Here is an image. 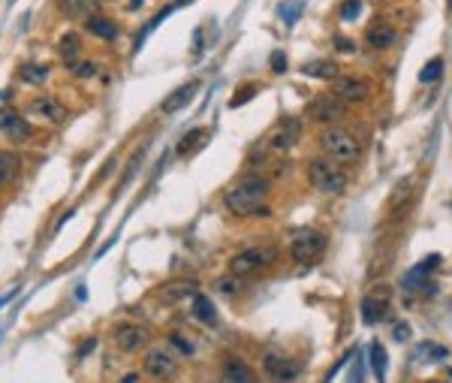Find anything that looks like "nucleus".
<instances>
[{"mask_svg": "<svg viewBox=\"0 0 452 383\" xmlns=\"http://www.w3.org/2000/svg\"><path fill=\"white\" fill-rule=\"evenodd\" d=\"M266 199H268V178L257 175V172H250V175H241L223 194V203H226V208H229L235 217L268 214Z\"/></svg>", "mask_w": 452, "mask_h": 383, "instance_id": "obj_1", "label": "nucleus"}, {"mask_svg": "<svg viewBox=\"0 0 452 383\" xmlns=\"http://www.w3.org/2000/svg\"><path fill=\"white\" fill-rule=\"evenodd\" d=\"M320 151H323V157H329L334 163H356L362 157V145L359 139L353 136L350 130H344V127L338 124H332V127H323V133H320Z\"/></svg>", "mask_w": 452, "mask_h": 383, "instance_id": "obj_2", "label": "nucleus"}, {"mask_svg": "<svg viewBox=\"0 0 452 383\" xmlns=\"http://www.w3.org/2000/svg\"><path fill=\"white\" fill-rule=\"evenodd\" d=\"M307 181L329 196H341L347 190V172L329 157H314L307 160Z\"/></svg>", "mask_w": 452, "mask_h": 383, "instance_id": "obj_3", "label": "nucleus"}, {"mask_svg": "<svg viewBox=\"0 0 452 383\" xmlns=\"http://www.w3.org/2000/svg\"><path fill=\"white\" fill-rule=\"evenodd\" d=\"M275 257H277V251L268 248V244H250V248L232 253L226 266L239 278H253V275H259V272H266L271 263H275Z\"/></svg>", "mask_w": 452, "mask_h": 383, "instance_id": "obj_4", "label": "nucleus"}, {"mask_svg": "<svg viewBox=\"0 0 452 383\" xmlns=\"http://www.w3.org/2000/svg\"><path fill=\"white\" fill-rule=\"evenodd\" d=\"M325 251V235L316 233V230H307V233H298L293 242H289V257H293L298 266H307V263L320 260Z\"/></svg>", "mask_w": 452, "mask_h": 383, "instance_id": "obj_5", "label": "nucleus"}, {"mask_svg": "<svg viewBox=\"0 0 452 383\" xmlns=\"http://www.w3.org/2000/svg\"><path fill=\"white\" fill-rule=\"evenodd\" d=\"M344 109H347V103H344L341 97H332V94H320L314 97L311 103H307V118H311L314 124H323V127H332L334 121H341L344 118Z\"/></svg>", "mask_w": 452, "mask_h": 383, "instance_id": "obj_6", "label": "nucleus"}, {"mask_svg": "<svg viewBox=\"0 0 452 383\" xmlns=\"http://www.w3.org/2000/svg\"><path fill=\"white\" fill-rule=\"evenodd\" d=\"M145 375L154 380H172L178 375V357L169 347H151L145 353Z\"/></svg>", "mask_w": 452, "mask_h": 383, "instance_id": "obj_7", "label": "nucleus"}, {"mask_svg": "<svg viewBox=\"0 0 452 383\" xmlns=\"http://www.w3.org/2000/svg\"><path fill=\"white\" fill-rule=\"evenodd\" d=\"M112 341H115L118 350L136 353V350H142L145 344H148V329L139 326V323H118L112 329Z\"/></svg>", "mask_w": 452, "mask_h": 383, "instance_id": "obj_8", "label": "nucleus"}, {"mask_svg": "<svg viewBox=\"0 0 452 383\" xmlns=\"http://www.w3.org/2000/svg\"><path fill=\"white\" fill-rule=\"evenodd\" d=\"M262 371H266V375H271L275 380H296L302 368H298L293 359H286L284 353L266 350V353H262Z\"/></svg>", "mask_w": 452, "mask_h": 383, "instance_id": "obj_9", "label": "nucleus"}, {"mask_svg": "<svg viewBox=\"0 0 452 383\" xmlns=\"http://www.w3.org/2000/svg\"><path fill=\"white\" fill-rule=\"evenodd\" d=\"M0 133H3L9 142H27L33 130L15 109H0Z\"/></svg>", "mask_w": 452, "mask_h": 383, "instance_id": "obj_10", "label": "nucleus"}, {"mask_svg": "<svg viewBox=\"0 0 452 383\" xmlns=\"http://www.w3.org/2000/svg\"><path fill=\"white\" fill-rule=\"evenodd\" d=\"M334 97H341L344 103H368L371 100V85L365 79H338L334 81Z\"/></svg>", "mask_w": 452, "mask_h": 383, "instance_id": "obj_11", "label": "nucleus"}, {"mask_svg": "<svg viewBox=\"0 0 452 383\" xmlns=\"http://www.w3.org/2000/svg\"><path fill=\"white\" fill-rule=\"evenodd\" d=\"M395 40H398L395 27L386 22H374V24H368V31H365V42H368V49H374V52L392 49Z\"/></svg>", "mask_w": 452, "mask_h": 383, "instance_id": "obj_12", "label": "nucleus"}, {"mask_svg": "<svg viewBox=\"0 0 452 383\" xmlns=\"http://www.w3.org/2000/svg\"><path fill=\"white\" fill-rule=\"evenodd\" d=\"M298 139V121H293V118H286L284 124L275 127V133L268 136V148L271 151H289Z\"/></svg>", "mask_w": 452, "mask_h": 383, "instance_id": "obj_13", "label": "nucleus"}, {"mask_svg": "<svg viewBox=\"0 0 452 383\" xmlns=\"http://www.w3.org/2000/svg\"><path fill=\"white\" fill-rule=\"evenodd\" d=\"M196 91H199V81H196V79H193V81H187V85H181V88H175L166 100H163L160 112H163V115H175L178 109H184V106L190 103V100H193Z\"/></svg>", "mask_w": 452, "mask_h": 383, "instance_id": "obj_14", "label": "nucleus"}, {"mask_svg": "<svg viewBox=\"0 0 452 383\" xmlns=\"http://www.w3.org/2000/svg\"><path fill=\"white\" fill-rule=\"evenodd\" d=\"M196 293H199V284H196V281H172V284L160 287L157 299H160L163 305H175L178 299H187V296H196Z\"/></svg>", "mask_w": 452, "mask_h": 383, "instance_id": "obj_15", "label": "nucleus"}, {"mask_svg": "<svg viewBox=\"0 0 452 383\" xmlns=\"http://www.w3.org/2000/svg\"><path fill=\"white\" fill-rule=\"evenodd\" d=\"M58 9L72 22H85V18L97 15V0H58Z\"/></svg>", "mask_w": 452, "mask_h": 383, "instance_id": "obj_16", "label": "nucleus"}, {"mask_svg": "<svg viewBox=\"0 0 452 383\" xmlns=\"http://www.w3.org/2000/svg\"><path fill=\"white\" fill-rule=\"evenodd\" d=\"M223 380L226 383H257V375H253L239 357H226L223 359Z\"/></svg>", "mask_w": 452, "mask_h": 383, "instance_id": "obj_17", "label": "nucleus"}, {"mask_svg": "<svg viewBox=\"0 0 452 383\" xmlns=\"http://www.w3.org/2000/svg\"><path fill=\"white\" fill-rule=\"evenodd\" d=\"M31 109H33L36 115L49 118L51 124H60L63 118H67V109L60 106V100H58V97H36L33 103H31Z\"/></svg>", "mask_w": 452, "mask_h": 383, "instance_id": "obj_18", "label": "nucleus"}, {"mask_svg": "<svg viewBox=\"0 0 452 383\" xmlns=\"http://www.w3.org/2000/svg\"><path fill=\"white\" fill-rule=\"evenodd\" d=\"M85 31L88 33H94L97 40H118V24L112 22V18H106V15H90V18H85Z\"/></svg>", "mask_w": 452, "mask_h": 383, "instance_id": "obj_19", "label": "nucleus"}, {"mask_svg": "<svg viewBox=\"0 0 452 383\" xmlns=\"http://www.w3.org/2000/svg\"><path fill=\"white\" fill-rule=\"evenodd\" d=\"M193 317H196L199 323H205V326H214L217 323V311H214L211 299H208L205 293H196L193 296Z\"/></svg>", "mask_w": 452, "mask_h": 383, "instance_id": "obj_20", "label": "nucleus"}, {"mask_svg": "<svg viewBox=\"0 0 452 383\" xmlns=\"http://www.w3.org/2000/svg\"><path fill=\"white\" fill-rule=\"evenodd\" d=\"M18 79L22 81H27V85H42L45 79H49V67H45V63H22V67H18Z\"/></svg>", "mask_w": 452, "mask_h": 383, "instance_id": "obj_21", "label": "nucleus"}, {"mask_svg": "<svg viewBox=\"0 0 452 383\" xmlns=\"http://www.w3.org/2000/svg\"><path fill=\"white\" fill-rule=\"evenodd\" d=\"M302 72L311 79H338V67L332 61H307Z\"/></svg>", "mask_w": 452, "mask_h": 383, "instance_id": "obj_22", "label": "nucleus"}, {"mask_svg": "<svg viewBox=\"0 0 452 383\" xmlns=\"http://www.w3.org/2000/svg\"><path fill=\"white\" fill-rule=\"evenodd\" d=\"M79 52H81V40H79V33H63L60 36V40H58V54H60V58L63 61H67V63H72V61H76L79 58Z\"/></svg>", "mask_w": 452, "mask_h": 383, "instance_id": "obj_23", "label": "nucleus"}, {"mask_svg": "<svg viewBox=\"0 0 452 383\" xmlns=\"http://www.w3.org/2000/svg\"><path fill=\"white\" fill-rule=\"evenodd\" d=\"M18 169H22V160H18V154L15 151H0V185L13 181L18 175Z\"/></svg>", "mask_w": 452, "mask_h": 383, "instance_id": "obj_24", "label": "nucleus"}, {"mask_svg": "<svg viewBox=\"0 0 452 383\" xmlns=\"http://www.w3.org/2000/svg\"><path fill=\"white\" fill-rule=\"evenodd\" d=\"M437 263H440L437 253H434V257H428V260H422L419 266L410 269V272H407V275H404V284H407V287H416V284H419V281H422L425 275H431V272L437 269Z\"/></svg>", "mask_w": 452, "mask_h": 383, "instance_id": "obj_25", "label": "nucleus"}, {"mask_svg": "<svg viewBox=\"0 0 452 383\" xmlns=\"http://www.w3.org/2000/svg\"><path fill=\"white\" fill-rule=\"evenodd\" d=\"M205 139H208V130H202V127H196V130H190L187 136H181V142H178V154L184 157V154L199 151L202 145H196V142H205Z\"/></svg>", "mask_w": 452, "mask_h": 383, "instance_id": "obj_26", "label": "nucleus"}, {"mask_svg": "<svg viewBox=\"0 0 452 383\" xmlns=\"http://www.w3.org/2000/svg\"><path fill=\"white\" fill-rule=\"evenodd\" d=\"M383 311H386V302H380L377 296H365V299H362V320H365L368 326L377 323L380 317H383Z\"/></svg>", "mask_w": 452, "mask_h": 383, "instance_id": "obj_27", "label": "nucleus"}, {"mask_svg": "<svg viewBox=\"0 0 452 383\" xmlns=\"http://www.w3.org/2000/svg\"><path fill=\"white\" fill-rule=\"evenodd\" d=\"M244 281L248 278H239V275H226V278H217L214 281V290L217 293H223V296H232V293H239V290H244Z\"/></svg>", "mask_w": 452, "mask_h": 383, "instance_id": "obj_28", "label": "nucleus"}, {"mask_svg": "<svg viewBox=\"0 0 452 383\" xmlns=\"http://www.w3.org/2000/svg\"><path fill=\"white\" fill-rule=\"evenodd\" d=\"M371 368H374L380 383L386 380V350L380 347V344H371Z\"/></svg>", "mask_w": 452, "mask_h": 383, "instance_id": "obj_29", "label": "nucleus"}, {"mask_svg": "<svg viewBox=\"0 0 452 383\" xmlns=\"http://www.w3.org/2000/svg\"><path fill=\"white\" fill-rule=\"evenodd\" d=\"M440 76H443V58H431V61L422 67L419 81H422V85H431V81H437Z\"/></svg>", "mask_w": 452, "mask_h": 383, "instance_id": "obj_30", "label": "nucleus"}, {"mask_svg": "<svg viewBox=\"0 0 452 383\" xmlns=\"http://www.w3.org/2000/svg\"><path fill=\"white\" fill-rule=\"evenodd\" d=\"M169 347L178 353V357H190L193 353V341L187 338V335H181V332H172L169 335Z\"/></svg>", "mask_w": 452, "mask_h": 383, "instance_id": "obj_31", "label": "nucleus"}, {"mask_svg": "<svg viewBox=\"0 0 452 383\" xmlns=\"http://www.w3.org/2000/svg\"><path fill=\"white\" fill-rule=\"evenodd\" d=\"M280 18H284L286 24H293L296 18H298V13H302V0H289V3H280Z\"/></svg>", "mask_w": 452, "mask_h": 383, "instance_id": "obj_32", "label": "nucleus"}, {"mask_svg": "<svg viewBox=\"0 0 452 383\" xmlns=\"http://www.w3.org/2000/svg\"><path fill=\"white\" fill-rule=\"evenodd\" d=\"M70 70H72V76H79V79H90L97 72V67L90 61H72Z\"/></svg>", "mask_w": 452, "mask_h": 383, "instance_id": "obj_33", "label": "nucleus"}, {"mask_svg": "<svg viewBox=\"0 0 452 383\" xmlns=\"http://www.w3.org/2000/svg\"><path fill=\"white\" fill-rule=\"evenodd\" d=\"M359 13H362V0H344L341 3V18L344 22H353Z\"/></svg>", "mask_w": 452, "mask_h": 383, "instance_id": "obj_34", "label": "nucleus"}, {"mask_svg": "<svg viewBox=\"0 0 452 383\" xmlns=\"http://www.w3.org/2000/svg\"><path fill=\"white\" fill-rule=\"evenodd\" d=\"M253 94H257V85H248V88L235 91V97L229 100V106H232V109H235V106H244V103H248V100H250Z\"/></svg>", "mask_w": 452, "mask_h": 383, "instance_id": "obj_35", "label": "nucleus"}, {"mask_svg": "<svg viewBox=\"0 0 452 383\" xmlns=\"http://www.w3.org/2000/svg\"><path fill=\"white\" fill-rule=\"evenodd\" d=\"M268 63H271V72H284L286 70V54L284 52H271V58H268Z\"/></svg>", "mask_w": 452, "mask_h": 383, "instance_id": "obj_36", "label": "nucleus"}, {"mask_svg": "<svg viewBox=\"0 0 452 383\" xmlns=\"http://www.w3.org/2000/svg\"><path fill=\"white\" fill-rule=\"evenodd\" d=\"M419 353H425L431 359H446V347H437V344H422Z\"/></svg>", "mask_w": 452, "mask_h": 383, "instance_id": "obj_37", "label": "nucleus"}, {"mask_svg": "<svg viewBox=\"0 0 452 383\" xmlns=\"http://www.w3.org/2000/svg\"><path fill=\"white\" fill-rule=\"evenodd\" d=\"M334 45H338V52H344V54H350V52H356V42L350 40V36H334Z\"/></svg>", "mask_w": 452, "mask_h": 383, "instance_id": "obj_38", "label": "nucleus"}, {"mask_svg": "<svg viewBox=\"0 0 452 383\" xmlns=\"http://www.w3.org/2000/svg\"><path fill=\"white\" fill-rule=\"evenodd\" d=\"M97 347V338H88L85 344H81V347H79V353H76V359H81V357H85V353H90V350H94Z\"/></svg>", "mask_w": 452, "mask_h": 383, "instance_id": "obj_39", "label": "nucleus"}, {"mask_svg": "<svg viewBox=\"0 0 452 383\" xmlns=\"http://www.w3.org/2000/svg\"><path fill=\"white\" fill-rule=\"evenodd\" d=\"M193 54H196V58L202 54V27H199V31L193 33Z\"/></svg>", "mask_w": 452, "mask_h": 383, "instance_id": "obj_40", "label": "nucleus"}, {"mask_svg": "<svg viewBox=\"0 0 452 383\" xmlns=\"http://www.w3.org/2000/svg\"><path fill=\"white\" fill-rule=\"evenodd\" d=\"M407 335H410V326H395V338L398 341H404Z\"/></svg>", "mask_w": 452, "mask_h": 383, "instance_id": "obj_41", "label": "nucleus"}, {"mask_svg": "<svg viewBox=\"0 0 452 383\" xmlns=\"http://www.w3.org/2000/svg\"><path fill=\"white\" fill-rule=\"evenodd\" d=\"M145 3V0H130V3H127V9H139Z\"/></svg>", "mask_w": 452, "mask_h": 383, "instance_id": "obj_42", "label": "nucleus"}, {"mask_svg": "<svg viewBox=\"0 0 452 383\" xmlns=\"http://www.w3.org/2000/svg\"><path fill=\"white\" fill-rule=\"evenodd\" d=\"M139 380V375H127V377H121V383H136Z\"/></svg>", "mask_w": 452, "mask_h": 383, "instance_id": "obj_43", "label": "nucleus"}, {"mask_svg": "<svg viewBox=\"0 0 452 383\" xmlns=\"http://www.w3.org/2000/svg\"><path fill=\"white\" fill-rule=\"evenodd\" d=\"M6 299H9V296H3V299H0V308H3V302H6Z\"/></svg>", "mask_w": 452, "mask_h": 383, "instance_id": "obj_44", "label": "nucleus"}, {"mask_svg": "<svg viewBox=\"0 0 452 383\" xmlns=\"http://www.w3.org/2000/svg\"><path fill=\"white\" fill-rule=\"evenodd\" d=\"M446 3H449V6H452V0H446Z\"/></svg>", "mask_w": 452, "mask_h": 383, "instance_id": "obj_45", "label": "nucleus"}]
</instances>
